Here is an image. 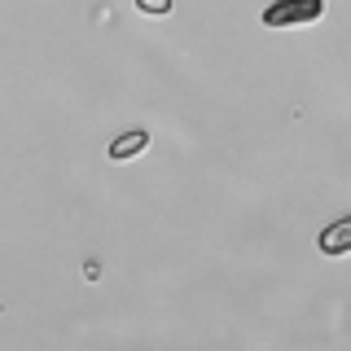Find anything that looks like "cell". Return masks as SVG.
<instances>
[{
  "label": "cell",
  "mask_w": 351,
  "mask_h": 351,
  "mask_svg": "<svg viewBox=\"0 0 351 351\" xmlns=\"http://www.w3.org/2000/svg\"><path fill=\"white\" fill-rule=\"evenodd\" d=\"M325 14V0H277L263 9L268 27H299V22H316Z\"/></svg>",
  "instance_id": "6da1fadb"
},
{
  "label": "cell",
  "mask_w": 351,
  "mask_h": 351,
  "mask_svg": "<svg viewBox=\"0 0 351 351\" xmlns=\"http://www.w3.org/2000/svg\"><path fill=\"white\" fill-rule=\"evenodd\" d=\"M316 246H321V255H351V215L334 219V224L321 228V237H316Z\"/></svg>",
  "instance_id": "7a4b0ae2"
},
{
  "label": "cell",
  "mask_w": 351,
  "mask_h": 351,
  "mask_svg": "<svg viewBox=\"0 0 351 351\" xmlns=\"http://www.w3.org/2000/svg\"><path fill=\"white\" fill-rule=\"evenodd\" d=\"M141 14H171V0H136Z\"/></svg>",
  "instance_id": "277c9868"
},
{
  "label": "cell",
  "mask_w": 351,
  "mask_h": 351,
  "mask_svg": "<svg viewBox=\"0 0 351 351\" xmlns=\"http://www.w3.org/2000/svg\"><path fill=\"white\" fill-rule=\"evenodd\" d=\"M149 149V132L145 128H128V132H119L114 141H110V158L114 162H123V158H136V154H145Z\"/></svg>",
  "instance_id": "3957f363"
}]
</instances>
